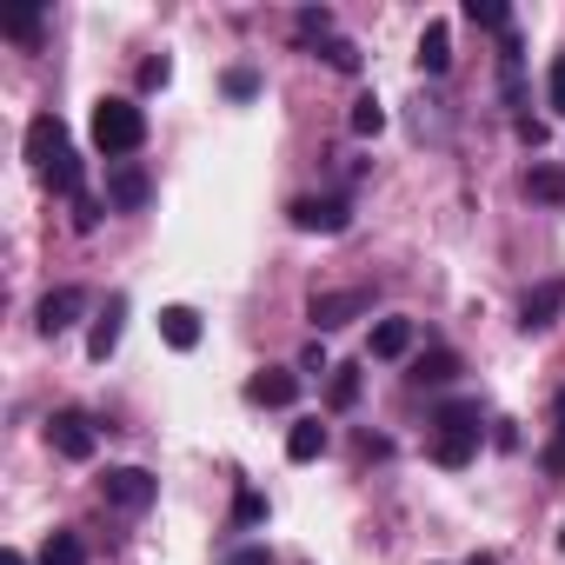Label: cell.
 I'll return each mask as SVG.
<instances>
[{
	"instance_id": "e575fe53",
	"label": "cell",
	"mask_w": 565,
	"mask_h": 565,
	"mask_svg": "<svg viewBox=\"0 0 565 565\" xmlns=\"http://www.w3.org/2000/svg\"><path fill=\"white\" fill-rule=\"evenodd\" d=\"M512 127H519V140H525V147H545V120H532V114H519Z\"/></svg>"
},
{
	"instance_id": "ba28073f",
	"label": "cell",
	"mask_w": 565,
	"mask_h": 565,
	"mask_svg": "<svg viewBox=\"0 0 565 565\" xmlns=\"http://www.w3.org/2000/svg\"><path fill=\"white\" fill-rule=\"evenodd\" d=\"M120 333H127V294H107V307H100V320H94V333H87V353L107 366V360L120 353Z\"/></svg>"
},
{
	"instance_id": "83f0119b",
	"label": "cell",
	"mask_w": 565,
	"mask_h": 565,
	"mask_svg": "<svg viewBox=\"0 0 565 565\" xmlns=\"http://www.w3.org/2000/svg\"><path fill=\"white\" fill-rule=\"evenodd\" d=\"M259 519H266V499H259V492L246 486V492L233 499V525H259Z\"/></svg>"
},
{
	"instance_id": "6da1fadb",
	"label": "cell",
	"mask_w": 565,
	"mask_h": 565,
	"mask_svg": "<svg viewBox=\"0 0 565 565\" xmlns=\"http://www.w3.org/2000/svg\"><path fill=\"white\" fill-rule=\"evenodd\" d=\"M94 147L120 167L127 153H140L147 147V114L134 107V100H120V94H107L100 107H94Z\"/></svg>"
},
{
	"instance_id": "d590c367",
	"label": "cell",
	"mask_w": 565,
	"mask_h": 565,
	"mask_svg": "<svg viewBox=\"0 0 565 565\" xmlns=\"http://www.w3.org/2000/svg\"><path fill=\"white\" fill-rule=\"evenodd\" d=\"M300 366H307V373H333V360H327V347H320V340L300 353Z\"/></svg>"
},
{
	"instance_id": "3957f363",
	"label": "cell",
	"mask_w": 565,
	"mask_h": 565,
	"mask_svg": "<svg viewBox=\"0 0 565 565\" xmlns=\"http://www.w3.org/2000/svg\"><path fill=\"white\" fill-rule=\"evenodd\" d=\"M100 499H107L114 512H147V505L160 499V479H153L147 466H107V472H100Z\"/></svg>"
},
{
	"instance_id": "d6a6232c",
	"label": "cell",
	"mask_w": 565,
	"mask_h": 565,
	"mask_svg": "<svg viewBox=\"0 0 565 565\" xmlns=\"http://www.w3.org/2000/svg\"><path fill=\"white\" fill-rule=\"evenodd\" d=\"M545 94H552V107L565 114V54H552V67H545Z\"/></svg>"
},
{
	"instance_id": "ffe728a7",
	"label": "cell",
	"mask_w": 565,
	"mask_h": 565,
	"mask_svg": "<svg viewBox=\"0 0 565 565\" xmlns=\"http://www.w3.org/2000/svg\"><path fill=\"white\" fill-rule=\"evenodd\" d=\"M525 193L539 206H565V167H525Z\"/></svg>"
},
{
	"instance_id": "5b68a950",
	"label": "cell",
	"mask_w": 565,
	"mask_h": 565,
	"mask_svg": "<svg viewBox=\"0 0 565 565\" xmlns=\"http://www.w3.org/2000/svg\"><path fill=\"white\" fill-rule=\"evenodd\" d=\"M366 307H373V287H353V294H313L307 320H313V333H340V327H353Z\"/></svg>"
},
{
	"instance_id": "277c9868",
	"label": "cell",
	"mask_w": 565,
	"mask_h": 565,
	"mask_svg": "<svg viewBox=\"0 0 565 565\" xmlns=\"http://www.w3.org/2000/svg\"><path fill=\"white\" fill-rule=\"evenodd\" d=\"M287 213H294L300 233H327V239L353 226V200H347V193H300Z\"/></svg>"
},
{
	"instance_id": "1f68e13d",
	"label": "cell",
	"mask_w": 565,
	"mask_h": 565,
	"mask_svg": "<svg viewBox=\"0 0 565 565\" xmlns=\"http://www.w3.org/2000/svg\"><path fill=\"white\" fill-rule=\"evenodd\" d=\"M226 565H273V545H226Z\"/></svg>"
},
{
	"instance_id": "8d00e7d4",
	"label": "cell",
	"mask_w": 565,
	"mask_h": 565,
	"mask_svg": "<svg viewBox=\"0 0 565 565\" xmlns=\"http://www.w3.org/2000/svg\"><path fill=\"white\" fill-rule=\"evenodd\" d=\"M466 565H499V558H492V552H472V558H466Z\"/></svg>"
},
{
	"instance_id": "f1b7e54d",
	"label": "cell",
	"mask_w": 565,
	"mask_h": 565,
	"mask_svg": "<svg viewBox=\"0 0 565 565\" xmlns=\"http://www.w3.org/2000/svg\"><path fill=\"white\" fill-rule=\"evenodd\" d=\"M226 94H233V100H253V94H259V74H253V67H226Z\"/></svg>"
},
{
	"instance_id": "4316f807",
	"label": "cell",
	"mask_w": 565,
	"mask_h": 565,
	"mask_svg": "<svg viewBox=\"0 0 565 565\" xmlns=\"http://www.w3.org/2000/svg\"><path fill=\"white\" fill-rule=\"evenodd\" d=\"M41 14H8V21H0V34H8V41H41Z\"/></svg>"
},
{
	"instance_id": "44dd1931",
	"label": "cell",
	"mask_w": 565,
	"mask_h": 565,
	"mask_svg": "<svg viewBox=\"0 0 565 565\" xmlns=\"http://www.w3.org/2000/svg\"><path fill=\"white\" fill-rule=\"evenodd\" d=\"M41 565H87V539L81 532H47V545H41Z\"/></svg>"
},
{
	"instance_id": "4dcf8cb0",
	"label": "cell",
	"mask_w": 565,
	"mask_h": 565,
	"mask_svg": "<svg viewBox=\"0 0 565 565\" xmlns=\"http://www.w3.org/2000/svg\"><path fill=\"white\" fill-rule=\"evenodd\" d=\"M167 81H173V61H167V54H153V61L140 67V87L153 94V87H167Z\"/></svg>"
},
{
	"instance_id": "e0dca14e",
	"label": "cell",
	"mask_w": 565,
	"mask_h": 565,
	"mask_svg": "<svg viewBox=\"0 0 565 565\" xmlns=\"http://www.w3.org/2000/svg\"><path fill=\"white\" fill-rule=\"evenodd\" d=\"M419 67H426V74H446V67H452V28H446V21H426V34H419Z\"/></svg>"
},
{
	"instance_id": "d6986e66",
	"label": "cell",
	"mask_w": 565,
	"mask_h": 565,
	"mask_svg": "<svg viewBox=\"0 0 565 565\" xmlns=\"http://www.w3.org/2000/svg\"><path fill=\"white\" fill-rule=\"evenodd\" d=\"M320 452H327V426H320V419H300V426L287 433V459H294V466H313Z\"/></svg>"
},
{
	"instance_id": "9c48e42d",
	"label": "cell",
	"mask_w": 565,
	"mask_h": 565,
	"mask_svg": "<svg viewBox=\"0 0 565 565\" xmlns=\"http://www.w3.org/2000/svg\"><path fill=\"white\" fill-rule=\"evenodd\" d=\"M558 313H565V279H539V287L525 294V307H519V327L525 333H545Z\"/></svg>"
},
{
	"instance_id": "8992f818",
	"label": "cell",
	"mask_w": 565,
	"mask_h": 565,
	"mask_svg": "<svg viewBox=\"0 0 565 565\" xmlns=\"http://www.w3.org/2000/svg\"><path fill=\"white\" fill-rule=\"evenodd\" d=\"M47 446H54L61 459H74V466H81V459H94L100 433H94V419H87V413H74V406H67V413H54V419H47Z\"/></svg>"
},
{
	"instance_id": "52a82bcc",
	"label": "cell",
	"mask_w": 565,
	"mask_h": 565,
	"mask_svg": "<svg viewBox=\"0 0 565 565\" xmlns=\"http://www.w3.org/2000/svg\"><path fill=\"white\" fill-rule=\"evenodd\" d=\"M147 200H153V180H147V167H134V160L107 167V206H114V213H140Z\"/></svg>"
},
{
	"instance_id": "ac0fdd59",
	"label": "cell",
	"mask_w": 565,
	"mask_h": 565,
	"mask_svg": "<svg viewBox=\"0 0 565 565\" xmlns=\"http://www.w3.org/2000/svg\"><path fill=\"white\" fill-rule=\"evenodd\" d=\"M406 353H413V320H399V313L380 320L373 327V360H406Z\"/></svg>"
},
{
	"instance_id": "4fadbf2b",
	"label": "cell",
	"mask_w": 565,
	"mask_h": 565,
	"mask_svg": "<svg viewBox=\"0 0 565 565\" xmlns=\"http://www.w3.org/2000/svg\"><path fill=\"white\" fill-rule=\"evenodd\" d=\"M246 399H253V406H294V399H300V373L259 366V373L246 380Z\"/></svg>"
},
{
	"instance_id": "603a6c76",
	"label": "cell",
	"mask_w": 565,
	"mask_h": 565,
	"mask_svg": "<svg viewBox=\"0 0 565 565\" xmlns=\"http://www.w3.org/2000/svg\"><path fill=\"white\" fill-rule=\"evenodd\" d=\"M294 34H300V41H313V47H320V41H333V8H300V14H294Z\"/></svg>"
},
{
	"instance_id": "cb8c5ba5",
	"label": "cell",
	"mask_w": 565,
	"mask_h": 565,
	"mask_svg": "<svg viewBox=\"0 0 565 565\" xmlns=\"http://www.w3.org/2000/svg\"><path fill=\"white\" fill-rule=\"evenodd\" d=\"M353 134H360V140H380V134H386V107H380L373 94L353 100Z\"/></svg>"
},
{
	"instance_id": "7402d4cb",
	"label": "cell",
	"mask_w": 565,
	"mask_h": 565,
	"mask_svg": "<svg viewBox=\"0 0 565 565\" xmlns=\"http://www.w3.org/2000/svg\"><path fill=\"white\" fill-rule=\"evenodd\" d=\"M466 21L486 28V34H505L512 28V8H505V0H466Z\"/></svg>"
},
{
	"instance_id": "d4e9b609",
	"label": "cell",
	"mask_w": 565,
	"mask_h": 565,
	"mask_svg": "<svg viewBox=\"0 0 565 565\" xmlns=\"http://www.w3.org/2000/svg\"><path fill=\"white\" fill-rule=\"evenodd\" d=\"M320 61H327L333 74H360V47H353V41H340V34H333V41H320Z\"/></svg>"
},
{
	"instance_id": "836d02e7",
	"label": "cell",
	"mask_w": 565,
	"mask_h": 565,
	"mask_svg": "<svg viewBox=\"0 0 565 565\" xmlns=\"http://www.w3.org/2000/svg\"><path fill=\"white\" fill-rule=\"evenodd\" d=\"M539 459H545V472H565V399H558V439H552Z\"/></svg>"
},
{
	"instance_id": "f35d334b",
	"label": "cell",
	"mask_w": 565,
	"mask_h": 565,
	"mask_svg": "<svg viewBox=\"0 0 565 565\" xmlns=\"http://www.w3.org/2000/svg\"><path fill=\"white\" fill-rule=\"evenodd\" d=\"M558 545H565V532H558Z\"/></svg>"
},
{
	"instance_id": "74e56055",
	"label": "cell",
	"mask_w": 565,
	"mask_h": 565,
	"mask_svg": "<svg viewBox=\"0 0 565 565\" xmlns=\"http://www.w3.org/2000/svg\"><path fill=\"white\" fill-rule=\"evenodd\" d=\"M0 565H28V558H21V552H0Z\"/></svg>"
},
{
	"instance_id": "5bb4252c",
	"label": "cell",
	"mask_w": 565,
	"mask_h": 565,
	"mask_svg": "<svg viewBox=\"0 0 565 565\" xmlns=\"http://www.w3.org/2000/svg\"><path fill=\"white\" fill-rule=\"evenodd\" d=\"M41 180H47V193H61V200H81V193H87V167H81V153H74V147H67Z\"/></svg>"
},
{
	"instance_id": "8fae6325",
	"label": "cell",
	"mask_w": 565,
	"mask_h": 565,
	"mask_svg": "<svg viewBox=\"0 0 565 565\" xmlns=\"http://www.w3.org/2000/svg\"><path fill=\"white\" fill-rule=\"evenodd\" d=\"M81 313H87V294H81V287H54V294L41 300V313H34V320H41V333H47V340H61Z\"/></svg>"
},
{
	"instance_id": "9a60e30c",
	"label": "cell",
	"mask_w": 565,
	"mask_h": 565,
	"mask_svg": "<svg viewBox=\"0 0 565 565\" xmlns=\"http://www.w3.org/2000/svg\"><path fill=\"white\" fill-rule=\"evenodd\" d=\"M160 340H167L173 353H193V347H200V313H193V307H167V313H160Z\"/></svg>"
},
{
	"instance_id": "f546056e",
	"label": "cell",
	"mask_w": 565,
	"mask_h": 565,
	"mask_svg": "<svg viewBox=\"0 0 565 565\" xmlns=\"http://www.w3.org/2000/svg\"><path fill=\"white\" fill-rule=\"evenodd\" d=\"M100 213H107V206H100L94 193H81V200H74V233H94V226H100Z\"/></svg>"
},
{
	"instance_id": "30bf717a",
	"label": "cell",
	"mask_w": 565,
	"mask_h": 565,
	"mask_svg": "<svg viewBox=\"0 0 565 565\" xmlns=\"http://www.w3.org/2000/svg\"><path fill=\"white\" fill-rule=\"evenodd\" d=\"M499 87H505V107H525V41H519V28L499 34Z\"/></svg>"
},
{
	"instance_id": "7c38bea8",
	"label": "cell",
	"mask_w": 565,
	"mask_h": 565,
	"mask_svg": "<svg viewBox=\"0 0 565 565\" xmlns=\"http://www.w3.org/2000/svg\"><path fill=\"white\" fill-rule=\"evenodd\" d=\"M61 153H67V127H61L54 114H34V120H28V160H34V167L47 173V167H54Z\"/></svg>"
},
{
	"instance_id": "7a4b0ae2",
	"label": "cell",
	"mask_w": 565,
	"mask_h": 565,
	"mask_svg": "<svg viewBox=\"0 0 565 565\" xmlns=\"http://www.w3.org/2000/svg\"><path fill=\"white\" fill-rule=\"evenodd\" d=\"M439 433H433V459L439 466H472V452H479V399H452V406H439V419H433Z\"/></svg>"
},
{
	"instance_id": "484cf974",
	"label": "cell",
	"mask_w": 565,
	"mask_h": 565,
	"mask_svg": "<svg viewBox=\"0 0 565 565\" xmlns=\"http://www.w3.org/2000/svg\"><path fill=\"white\" fill-rule=\"evenodd\" d=\"M327 399H333V413H347V406L360 399V366H333V386H327Z\"/></svg>"
},
{
	"instance_id": "2e32d148",
	"label": "cell",
	"mask_w": 565,
	"mask_h": 565,
	"mask_svg": "<svg viewBox=\"0 0 565 565\" xmlns=\"http://www.w3.org/2000/svg\"><path fill=\"white\" fill-rule=\"evenodd\" d=\"M452 380H459V353L452 347H433V353L413 360V386H452Z\"/></svg>"
}]
</instances>
